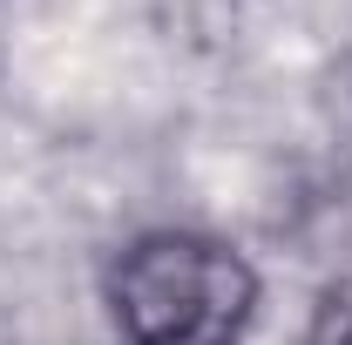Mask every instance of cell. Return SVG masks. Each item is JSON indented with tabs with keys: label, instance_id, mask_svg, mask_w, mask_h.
<instances>
[{
	"label": "cell",
	"instance_id": "obj_1",
	"mask_svg": "<svg viewBox=\"0 0 352 345\" xmlns=\"http://www.w3.org/2000/svg\"><path fill=\"white\" fill-rule=\"evenodd\" d=\"M102 311L122 345H244L264 311V278L217 230L156 223L109 258Z\"/></svg>",
	"mask_w": 352,
	"mask_h": 345
},
{
	"label": "cell",
	"instance_id": "obj_2",
	"mask_svg": "<svg viewBox=\"0 0 352 345\" xmlns=\"http://www.w3.org/2000/svg\"><path fill=\"white\" fill-rule=\"evenodd\" d=\"M298 345H352V271L325 278L311 291V311L298 325Z\"/></svg>",
	"mask_w": 352,
	"mask_h": 345
}]
</instances>
